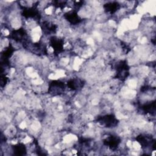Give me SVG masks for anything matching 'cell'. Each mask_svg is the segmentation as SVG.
<instances>
[{
    "label": "cell",
    "instance_id": "obj_8",
    "mask_svg": "<svg viewBox=\"0 0 156 156\" xmlns=\"http://www.w3.org/2000/svg\"><path fill=\"white\" fill-rule=\"evenodd\" d=\"M67 86L72 90H76L83 86V82L78 79H70L67 82Z\"/></svg>",
    "mask_w": 156,
    "mask_h": 156
},
{
    "label": "cell",
    "instance_id": "obj_5",
    "mask_svg": "<svg viewBox=\"0 0 156 156\" xmlns=\"http://www.w3.org/2000/svg\"><path fill=\"white\" fill-rule=\"evenodd\" d=\"M103 143L104 145L110 149L114 150L116 149L121 143V139L116 135H110L103 140Z\"/></svg>",
    "mask_w": 156,
    "mask_h": 156
},
{
    "label": "cell",
    "instance_id": "obj_6",
    "mask_svg": "<svg viewBox=\"0 0 156 156\" xmlns=\"http://www.w3.org/2000/svg\"><path fill=\"white\" fill-rule=\"evenodd\" d=\"M50 44L55 54H60L63 51V41L58 37H51L50 38Z\"/></svg>",
    "mask_w": 156,
    "mask_h": 156
},
{
    "label": "cell",
    "instance_id": "obj_11",
    "mask_svg": "<svg viewBox=\"0 0 156 156\" xmlns=\"http://www.w3.org/2000/svg\"><path fill=\"white\" fill-rule=\"evenodd\" d=\"M13 151L15 155H23L26 154V147L23 143H18L13 146Z\"/></svg>",
    "mask_w": 156,
    "mask_h": 156
},
{
    "label": "cell",
    "instance_id": "obj_7",
    "mask_svg": "<svg viewBox=\"0 0 156 156\" xmlns=\"http://www.w3.org/2000/svg\"><path fill=\"white\" fill-rule=\"evenodd\" d=\"M64 17L71 24L73 25H76L82 21V19L75 11H70L65 13Z\"/></svg>",
    "mask_w": 156,
    "mask_h": 156
},
{
    "label": "cell",
    "instance_id": "obj_9",
    "mask_svg": "<svg viewBox=\"0 0 156 156\" xmlns=\"http://www.w3.org/2000/svg\"><path fill=\"white\" fill-rule=\"evenodd\" d=\"M119 4L118 2H109L104 5V8L107 12L114 13L119 8Z\"/></svg>",
    "mask_w": 156,
    "mask_h": 156
},
{
    "label": "cell",
    "instance_id": "obj_1",
    "mask_svg": "<svg viewBox=\"0 0 156 156\" xmlns=\"http://www.w3.org/2000/svg\"><path fill=\"white\" fill-rule=\"evenodd\" d=\"M96 121L101 125L107 128L114 127L116 126L118 123V119L114 115L112 114L105 115L99 116L96 119Z\"/></svg>",
    "mask_w": 156,
    "mask_h": 156
},
{
    "label": "cell",
    "instance_id": "obj_2",
    "mask_svg": "<svg viewBox=\"0 0 156 156\" xmlns=\"http://www.w3.org/2000/svg\"><path fill=\"white\" fill-rule=\"evenodd\" d=\"M116 77L121 80L126 79L129 74V66L125 60L119 61L116 65Z\"/></svg>",
    "mask_w": 156,
    "mask_h": 156
},
{
    "label": "cell",
    "instance_id": "obj_3",
    "mask_svg": "<svg viewBox=\"0 0 156 156\" xmlns=\"http://www.w3.org/2000/svg\"><path fill=\"white\" fill-rule=\"evenodd\" d=\"M65 88V84L60 80H53L49 84L48 91L50 93L56 95L62 93Z\"/></svg>",
    "mask_w": 156,
    "mask_h": 156
},
{
    "label": "cell",
    "instance_id": "obj_4",
    "mask_svg": "<svg viewBox=\"0 0 156 156\" xmlns=\"http://www.w3.org/2000/svg\"><path fill=\"white\" fill-rule=\"evenodd\" d=\"M27 32L23 28L13 30L10 34V37L16 42L26 43L27 40Z\"/></svg>",
    "mask_w": 156,
    "mask_h": 156
},
{
    "label": "cell",
    "instance_id": "obj_10",
    "mask_svg": "<svg viewBox=\"0 0 156 156\" xmlns=\"http://www.w3.org/2000/svg\"><path fill=\"white\" fill-rule=\"evenodd\" d=\"M141 109L147 113L154 114L155 112V101H152L144 104L141 106Z\"/></svg>",
    "mask_w": 156,
    "mask_h": 156
}]
</instances>
